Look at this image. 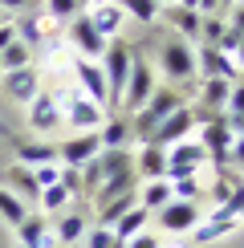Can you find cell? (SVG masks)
<instances>
[{"instance_id": "obj_1", "label": "cell", "mask_w": 244, "mask_h": 248, "mask_svg": "<svg viewBox=\"0 0 244 248\" xmlns=\"http://www.w3.org/2000/svg\"><path fill=\"white\" fill-rule=\"evenodd\" d=\"M130 65H135V49H130V41L110 37L106 53H102V74H106V114H118L122 90H126V78H130Z\"/></svg>"}, {"instance_id": "obj_2", "label": "cell", "mask_w": 244, "mask_h": 248, "mask_svg": "<svg viewBox=\"0 0 244 248\" xmlns=\"http://www.w3.org/2000/svg\"><path fill=\"white\" fill-rule=\"evenodd\" d=\"M179 106H183V94H179V90H171V86H155V94L147 98V106L135 110V114H126V118H130V134H135L138 142H147L151 134H155L159 122L167 118L171 110H179Z\"/></svg>"}, {"instance_id": "obj_3", "label": "cell", "mask_w": 244, "mask_h": 248, "mask_svg": "<svg viewBox=\"0 0 244 248\" xmlns=\"http://www.w3.org/2000/svg\"><path fill=\"white\" fill-rule=\"evenodd\" d=\"M159 69H163V78H171L179 90L191 86V81H199V69H196V45L171 33V37L159 45Z\"/></svg>"}, {"instance_id": "obj_4", "label": "cell", "mask_w": 244, "mask_h": 248, "mask_svg": "<svg viewBox=\"0 0 244 248\" xmlns=\"http://www.w3.org/2000/svg\"><path fill=\"white\" fill-rule=\"evenodd\" d=\"M155 65L151 61H142L135 53V65H130V78H126V90H122V106H118V114H135V110L147 106V98L155 94Z\"/></svg>"}, {"instance_id": "obj_5", "label": "cell", "mask_w": 244, "mask_h": 248, "mask_svg": "<svg viewBox=\"0 0 244 248\" xmlns=\"http://www.w3.org/2000/svg\"><path fill=\"white\" fill-rule=\"evenodd\" d=\"M196 130H199V147L208 151V163L228 167V151H232V139H236V130H232L228 114L220 110L212 122H203V126H196Z\"/></svg>"}, {"instance_id": "obj_6", "label": "cell", "mask_w": 244, "mask_h": 248, "mask_svg": "<svg viewBox=\"0 0 244 248\" xmlns=\"http://www.w3.org/2000/svg\"><path fill=\"white\" fill-rule=\"evenodd\" d=\"M61 114H65V126L74 134H86V130H98L106 122V110L98 106L94 98H86L81 90H74L69 98H61Z\"/></svg>"}, {"instance_id": "obj_7", "label": "cell", "mask_w": 244, "mask_h": 248, "mask_svg": "<svg viewBox=\"0 0 244 248\" xmlns=\"http://www.w3.org/2000/svg\"><path fill=\"white\" fill-rule=\"evenodd\" d=\"M199 220H203V208H199V203H187V200H171L167 208H159V212H155L159 232H167V236H183V232H191Z\"/></svg>"}, {"instance_id": "obj_8", "label": "cell", "mask_w": 244, "mask_h": 248, "mask_svg": "<svg viewBox=\"0 0 244 248\" xmlns=\"http://www.w3.org/2000/svg\"><path fill=\"white\" fill-rule=\"evenodd\" d=\"M191 130H196V114H191V106L183 102L179 110H171V114L159 122L155 134H151L147 142H151V147H163V151H167V147H175V142H183Z\"/></svg>"}, {"instance_id": "obj_9", "label": "cell", "mask_w": 244, "mask_h": 248, "mask_svg": "<svg viewBox=\"0 0 244 248\" xmlns=\"http://www.w3.org/2000/svg\"><path fill=\"white\" fill-rule=\"evenodd\" d=\"M69 45H74V53H77V57L98 61L102 53H106V45H110V41L102 37L94 25H90V16H86V13H77L74 20H69Z\"/></svg>"}, {"instance_id": "obj_10", "label": "cell", "mask_w": 244, "mask_h": 248, "mask_svg": "<svg viewBox=\"0 0 244 248\" xmlns=\"http://www.w3.org/2000/svg\"><path fill=\"white\" fill-rule=\"evenodd\" d=\"M29 126H33L37 134H53V130H61V126H65V114H61V98L41 90V94L29 102Z\"/></svg>"}, {"instance_id": "obj_11", "label": "cell", "mask_w": 244, "mask_h": 248, "mask_svg": "<svg viewBox=\"0 0 244 248\" xmlns=\"http://www.w3.org/2000/svg\"><path fill=\"white\" fill-rule=\"evenodd\" d=\"M102 155V142H98V130H86V134H69L65 142L57 147V159L61 167H86L90 159Z\"/></svg>"}, {"instance_id": "obj_12", "label": "cell", "mask_w": 244, "mask_h": 248, "mask_svg": "<svg viewBox=\"0 0 244 248\" xmlns=\"http://www.w3.org/2000/svg\"><path fill=\"white\" fill-rule=\"evenodd\" d=\"M74 81H77V90L86 98H94L102 110H106V74H102V65L98 61H86V57H77L74 61Z\"/></svg>"}, {"instance_id": "obj_13", "label": "cell", "mask_w": 244, "mask_h": 248, "mask_svg": "<svg viewBox=\"0 0 244 248\" xmlns=\"http://www.w3.org/2000/svg\"><path fill=\"white\" fill-rule=\"evenodd\" d=\"M196 69H199V78H224V81H236L240 78L236 61H232L228 53H220V49H212V45H199L196 49Z\"/></svg>"}, {"instance_id": "obj_14", "label": "cell", "mask_w": 244, "mask_h": 248, "mask_svg": "<svg viewBox=\"0 0 244 248\" xmlns=\"http://www.w3.org/2000/svg\"><path fill=\"white\" fill-rule=\"evenodd\" d=\"M0 86H4V94L13 98V102H33L41 94V74L33 65H25V69H13V74H0Z\"/></svg>"}, {"instance_id": "obj_15", "label": "cell", "mask_w": 244, "mask_h": 248, "mask_svg": "<svg viewBox=\"0 0 244 248\" xmlns=\"http://www.w3.org/2000/svg\"><path fill=\"white\" fill-rule=\"evenodd\" d=\"M4 187L13 191L16 200H25L29 208H37L41 187H37V179H33V167H25V163H13V167L4 171Z\"/></svg>"}, {"instance_id": "obj_16", "label": "cell", "mask_w": 244, "mask_h": 248, "mask_svg": "<svg viewBox=\"0 0 244 248\" xmlns=\"http://www.w3.org/2000/svg\"><path fill=\"white\" fill-rule=\"evenodd\" d=\"M159 16L167 20V29L175 37H183V41H191V45H196L199 41V13H191V8H179V4H167V8H159Z\"/></svg>"}, {"instance_id": "obj_17", "label": "cell", "mask_w": 244, "mask_h": 248, "mask_svg": "<svg viewBox=\"0 0 244 248\" xmlns=\"http://www.w3.org/2000/svg\"><path fill=\"white\" fill-rule=\"evenodd\" d=\"M236 228H240V220H232V216H224L220 208H212L208 220H199L196 228H191V240L187 244H212V240H220V236H228Z\"/></svg>"}, {"instance_id": "obj_18", "label": "cell", "mask_w": 244, "mask_h": 248, "mask_svg": "<svg viewBox=\"0 0 244 248\" xmlns=\"http://www.w3.org/2000/svg\"><path fill=\"white\" fill-rule=\"evenodd\" d=\"M16 244H20V248H49V244H53L45 212H29L25 220L16 224Z\"/></svg>"}, {"instance_id": "obj_19", "label": "cell", "mask_w": 244, "mask_h": 248, "mask_svg": "<svg viewBox=\"0 0 244 248\" xmlns=\"http://www.w3.org/2000/svg\"><path fill=\"white\" fill-rule=\"evenodd\" d=\"M86 16H90V25H94L106 41H110V37H118V33H122V25H126V13H122L114 0H110V4H90V8H86Z\"/></svg>"}, {"instance_id": "obj_20", "label": "cell", "mask_w": 244, "mask_h": 248, "mask_svg": "<svg viewBox=\"0 0 244 248\" xmlns=\"http://www.w3.org/2000/svg\"><path fill=\"white\" fill-rule=\"evenodd\" d=\"M130 118L126 114H106V122L98 126V142H102V151H122V147H130Z\"/></svg>"}, {"instance_id": "obj_21", "label": "cell", "mask_w": 244, "mask_h": 248, "mask_svg": "<svg viewBox=\"0 0 244 248\" xmlns=\"http://www.w3.org/2000/svg\"><path fill=\"white\" fill-rule=\"evenodd\" d=\"M135 175H142V179H167V151L147 142L135 155Z\"/></svg>"}, {"instance_id": "obj_22", "label": "cell", "mask_w": 244, "mask_h": 248, "mask_svg": "<svg viewBox=\"0 0 244 248\" xmlns=\"http://www.w3.org/2000/svg\"><path fill=\"white\" fill-rule=\"evenodd\" d=\"M196 86H199V106L203 110H224V106H228L232 81H224V78H199Z\"/></svg>"}, {"instance_id": "obj_23", "label": "cell", "mask_w": 244, "mask_h": 248, "mask_svg": "<svg viewBox=\"0 0 244 248\" xmlns=\"http://www.w3.org/2000/svg\"><path fill=\"white\" fill-rule=\"evenodd\" d=\"M171 200H175V195H171V183L167 179H147L138 187V208H147L151 216H155L159 208H167Z\"/></svg>"}, {"instance_id": "obj_24", "label": "cell", "mask_w": 244, "mask_h": 248, "mask_svg": "<svg viewBox=\"0 0 244 248\" xmlns=\"http://www.w3.org/2000/svg\"><path fill=\"white\" fill-rule=\"evenodd\" d=\"M147 224H151V212H147V208H138V203H135V208H126V212L118 216V224H114L110 232H114L118 240H135L138 232H147Z\"/></svg>"}, {"instance_id": "obj_25", "label": "cell", "mask_w": 244, "mask_h": 248, "mask_svg": "<svg viewBox=\"0 0 244 248\" xmlns=\"http://www.w3.org/2000/svg\"><path fill=\"white\" fill-rule=\"evenodd\" d=\"M240 183H244V171H236V167H216V179H212V187H208L212 208H220V203L228 200V195L236 191Z\"/></svg>"}, {"instance_id": "obj_26", "label": "cell", "mask_w": 244, "mask_h": 248, "mask_svg": "<svg viewBox=\"0 0 244 248\" xmlns=\"http://www.w3.org/2000/svg\"><path fill=\"white\" fill-rule=\"evenodd\" d=\"M86 228H90V224H86V216H81V208H69V212L57 220L53 240H57V244H77L81 236H86Z\"/></svg>"}, {"instance_id": "obj_27", "label": "cell", "mask_w": 244, "mask_h": 248, "mask_svg": "<svg viewBox=\"0 0 244 248\" xmlns=\"http://www.w3.org/2000/svg\"><path fill=\"white\" fill-rule=\"evenodd\" d=\"M16 163H25V167L57 163V147L53 142H16Z\"/></svg>"}, {"instance_id": "obj_28", "label": "cell", "mask_w": 244, "mask_h": 248, "mask_svg": "<svg viewBox=\"0 0 244 248\" xmlns=\"http://www.w3.org/2000/svg\"><path fill=\"white\" fill-rule=\"evenodd\" d=\"M25 65H33V49L25 41H13V45L0 49V74H13V69H25Z\"/></svg>"}, {"instance_id": "obj_29", "label": "cell", "mask_w": 244, "mask_h": 248, "mask_svg": "<svg viewBox=\"0 0 244 248\" xmlns=\"http://www.w3.org/2000/svg\"><path fill=\"white\" fill-rule=\"evenodd\" d=\"M114 4L122 8L126 16H135V20H142V25H155L159 20V0H114Z\"/></svg>"}, {"instance_id": "obj_30", "label": "cell", "mask_w": 244, "mask_h": 248, "mask_svg": "<svg viewBox=\"0 0 244 248\" xmlns=\"http://www.w3.org/2000/svg\"><path fill=\"white\" fill-rule=\"evenodd\" d=\"M25 216H29V203H25V200H16V195L8 191L4 183H0V220H4V224H13V228H16V224L25 220Z\"/></svg>"}, {"instance_id": "obj_31", "label": "cell", "mask_w": 244, "mask_h": 248, "mask_svg": "<svg viewBox=\"0 0 244 248\" xmlns=\"http://www.w3.org/2000/svg\"><path fill=\"white\" fill-rule=\"evenodd\" d=\"M81 244L86 248H126V240H118L110 228H102V224H90L86 236H81Z\"/></svg>"}, {"instance_id": "obj_32", "label": "cell", "mask_w": 244, "mask_h": 248, "mask_svg": "<svg viewBox=\"0 0 244 248\" xmlns=\"http://www.w3.org/2000/svg\"><path fill=\"white\" fill-rule=\"evenodd\" d=\"M224 33H228V20H224V16H203V20H199V41H196V45H212V49H216L220 41H224Z\"/></svg>"}, {"instance_id": "obj_33", "label": "cell", "mask_w": 244, "mask_h": 248, "mask_svg": "<svg viewBox=\"0 0 244 248\" xmlns=\"http://www.w3.org/2000/svg\"><path fill=\"white\" fill-rule=\"evenodd\" d=\"M224 114H228L232 130H244V81H232V94H228V106H224Z\"/></svg>"}, {"instance_id": "obj_34", "label": "cell", "mask_w": 244, "mask_h": 248, "mask_svg": "<svg viewBox=\"0 0 244 248\" xmlns=\"http://www.w3.org/2000/svg\"><path fill=\"white\" fill-rule=\"evenodd\" d=\"M69 200H74V195L61 187V183H53V187H45V191H41L37 208H41V212H65V203H69Z\"/></svg>"}, {"instance_id": "obj_35", "label": "cell", "mask_w": 244, "mask_h": 248, "mask_svg": "<svg viewBox=\"0 0 244 248\" xmlns=\"http://www.w3.org/2000/svg\"><path fill=\"white\" fill-rule=\"evenodd\" d=\"M81 13L77 0H45V20H74Z\"/></svg>"}, {"instance_id": "obj_36", "label": "cell", "mask_w": 244, "mask_h": 248, "mask_svg": "<svg viewBox=\"0 0 244 248\" xmlns=\"http://www.w3.org/2000/svg\"><path fill=\"white\" fill-rule=\"evenodd\" d=\"M33 179H37L41 191L53 187V183H61V163H41V167H33Z\"/></svg>"}, {"instance_id": "obj_37", "label": "cell", "mask_w": 244, "mask_h": 248, "mask_svg": "<svg viewBox=\"0 0 244 248\" xmlns=\"http://www.w3.org/2000/svg\"><path fill=\"white\" fill-rule=\"evenodd\" d=\"M228 167L244 171V130H236V139H232V151H228Z\"/></svg>"}, {"instance_id": "obj_38", "label": "cell", "mask_w": 244, "mask_h": 248, "mask_svg": "<svg viewBox=\"0 0 244 248\" xmlns=\"http://www.w3.org/2000/svg\"><path fill=\"white\" fill-rule=\"evenodd\" d=\"M224 20H228V29H232V33H240V37H244V4L228 8V13H224Z\"/></svg>"}, {"instance_id": "obj_39", "label": "cell", "mask_w": 244, "mask_h": 248, "mask_svg": "<svg viewBox=\"0 0 244 248\" xmlns=\"http://www.w3.org/2000/svg\"><path fill=\"white\" fill-rule=\"evenodd\" d=\"M159 244H163V240H159L155 232H138L135 240H126V248H159Z\"/></svg>"}, {"instance_id": "obj_40", "label": "cell", "mask_w": 244, "mask_h": 248, "mask_svg": "<svg viewBox=\"0 0 244 248\" xmlns=\"http://www.w3.org/2000/svg\"><path fill=\"white\" fill-rule=\"evenodd\" d=\"M0 8H4V13H29L33 0H0Z\"/></svg>"}, {"instance_id": "obj_41", "label": "cell", "mask_w": 244, "mask_h": 248, "mask_svg": "<svg viewBox=\"0 0 244 248\" xmlns=\"http://www.w3.org/2000/svg\"><path fill=\"white\" fill-rule=\"evenodd\" d=\"M13 41H16V29H13V20H8V25H0V49L13 45Z\"/></svg>"}, {"instance_id": "obj_42", "label": "cell", "mask_w": 244, "mask_h": 248, "mask_svg": "<svg viewBox=\"0 0 244 248\" xmlns=\"http://www.w3.org/2000/svg\"><path fill=\"white\" fill-rule=\"evenodd\" d=\"M232 61H236V69H244V37H240V45H236V53H232Z\"/></svg>"}, {"instance_id": "obj_43", "label": "cell", "mask_w": 244, "mask_h": 248, "mask_svg": "<svg viewBox=\"0 0 244 248\" xmlns=\"http://www.w3.org/2000/svg\"><path fill=\"white\" fill-rule=\"evenodd\" d=\"M175 4H179V8H191V13H196V4H199V0H175Z\"/></svg>"}, {"instance_id": "obj_44", "label": "cell", "mask_w": 244, "mask_h": 248, "mask_svg": "<svg viewBox=\"0 0 244 248\" xmlns=\"http://www.w3.org/2000/svg\"><path fill=\"white\" fill-rule=\"evenodd\" d=\"M240 0H220V13H228V8H236Z\"/></svg>"}, {"instance_id": "obj_45", "label": "cell", "mask_w": 244, "mask_h": 248, "mask_svg": "<svg viewBox=\"0 0 244 248\" xmlns=\"http://www.w3.org/2000/svg\"><path fill=\"white\" fill-rule=\"evenodd\" d=\"M159 248H191V244H179V240H175V244H167V240H163Z\"/></svg>"}, {"instance_id": "obj_46", "label": "cell", "mask_w": 244, "mask_h": 248, "mask_svg": "<svg viewBox=\"0 0 244 248\" xmlns=\"http://www.w3.org/2000/svg\"><path fill=\"white\" fill-rule=\"evenodd\" d=\"M8 20H13V16H8V13H4V8H0V25H8Z\"/></svg>"}, {"instance_id": "obj_47", "label": "cell", "mask_w": 244, "mask_h": 248, "mask_svg": "<svg viewBox=\"0 0 244 248\" xmlns=\"http://www.w3.org/2000/svg\"><path fill=\"white\" fill-rule=\"evenodd\" d=\"M159 4H163V8H167V4H175V0H159Z\"/></svg>"}, {"instance_id": "obj_48", "label": "cell", "mask_w": 244, "mask_h": 248, "mask_svg": "<svg viewBox=\"0 0 244 248\" xmlns=\"http://www.w3.org/2000/svg\"><path fill=\"white\" fill-rule=\"evenodd\" d=\"M240 4H244V0H240Z\"/></svg>"}]
</instances>
